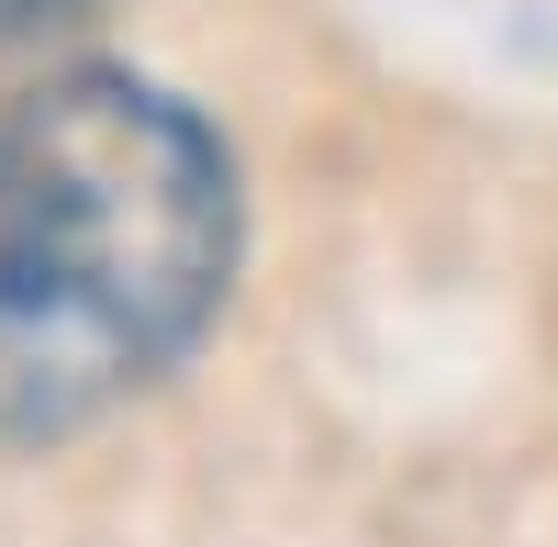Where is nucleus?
Listing matches in <instances>:
<instances>
[{"instance_id": "nucleus-2", "label": "nucleus", "mask_w": 558, "mask_h": 547, "mask_svg": "<svg viewBox=\"0 0 558 547\" xmlns=\"http://www.w3.org/2000/svg\"><path fill=\"white\" fill-rule=\"evenodd\" d=\"M68 12H89V0H0V34H34V23H68Z\"/></svg>"}, {"instance_id": "nucleus-1", "label": "nucleus", "mask_w": 558, "mask_h": 547, "mask_svg": "<svg viewBox=\"0 0 558 547\" xmlns=\"http://www.w3.org/2000/svg\"><path fill=\"white\" fill-rule=\"evenodd\" d=\"M246 191L223 134L134 68L0 101V447L101 425L168 380L235 291Z\"/></svg>"}]
</instances>
